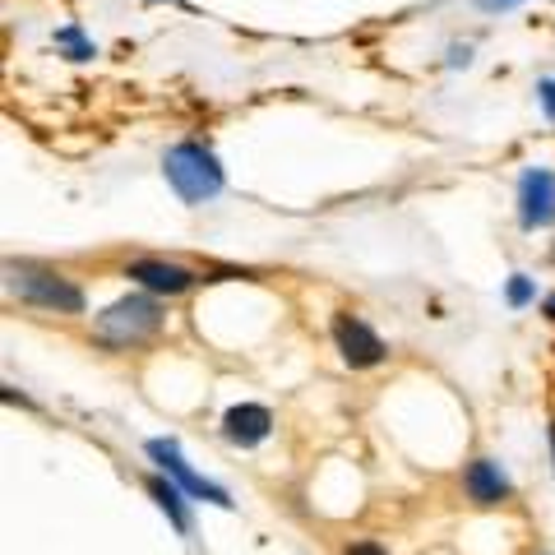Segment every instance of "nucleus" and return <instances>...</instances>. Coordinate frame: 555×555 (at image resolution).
I'll return each instance as SVG.
<instances>
[{
  "mask_svg": "<svg viewBox=\"0 0 555 555\" xmlns=\"http://www.w3.org/2000/svg\"><path fill=\"white\" fill-rule=\"evenodd\" d=\"M167 328V310L153 292H130L112 306L98 310L93 320V338L107 347V352H130V347L153 343Z\"/></svg>",
  "mask_w": 555,
  "mask_h": 555,
  "instance_id": "nucleus-1",
  "label": "nucleus"
},
{
  "mask_svg": "<svg viewBox=\"0 0 555 555\" xmlns=\"http://www.w3.org/2000/svg\"><path fill=\"white\" fill-rule=\"evenodd\" d=\"M5 287L33 310H51V315H83L89 297L75 278H65L51 264H33V259H10L5 264Z\"/></svg>",
  "mask_w": 555,
  "mask_h": 555,
  "instance_id": "nucleus-2",
  "label": "nucleus"
},
{
  "mask_svg": "<svg viewBox=\"0 0 555 555\" xmlns=\"http://www.w3.org/2000/svg\"><path fill=\"white\" fill-rule=\"evenodd\" d=\"M163 177L167 185L177 190L181 204H208L222 195V185H228V171H222L218 153L199 144V139H181V144H171L163 153Z\"/></svg>",
  "mask_w": 555,
  "mask_h": 555,
  "instance_id": "nucleus-3",
  "label": "nucleus"
},
{
  "mask_svg": "<svg viewBox=\"0 0 555 555\" xmlns=\"http://www.w3.org/2000/svg\"><path fill=\"white\" fill-rule=\"evenodd\" d=\"M144 454L158 463V473H167L171 481L181 486L185 495H195V500H204V505H218V509H232V495H228V486H218V481H208V477H199L195 467L185 463V454H181V444L177 440H167V436H158V440H149L144 444Z\"/></svg>",
  "mask_w": 555,
  "mask_h": 555,
  "instance_id": "nucleus-4",
  "label": "nucleus"
},
{
  "mask_svg": "<svg viewBox=\"0 0 555 555\" xmlns=\"http://www.w3.org/2000/svg\"><path fill=\"white\" fill-rule=\"evenodd\" d=\"M328 334H334L338 357L352 371H375V366H385V361H389V343L379 338L361 315H352V310H338L334 324H328Z\"/></svg>",
  "mask_w": 555,
  "mask_h": 555,
  "instance_id": "nucleus-5",
  "label": "nucleus"
},
{
  "mask_svg": "<svg viewBox=\"0 0 555 555\" xmlns=\"http://www.w3.org/2000/svg\"><path fill=\"white\" fill-rule=\"evenodd\" d=\"M126 278L134 287L153 292V297H185V292H195L204 278L195 269L177 264V259H158V255H144V259H130L126 264Z\"/></svg>",
  "mask_w": 555,
  "mask_h": 555,
  "instance_id": "nucleus-6",
  "label": "nucleus"
},
{
  "mask_svg": "<svg viewBox=\"0 0 555 555\" xmlns=\"http://www.w3.org/2000/svg\"><path fill=\"white\" fill-rule=\"evenodd\" d=\"M518 222H524L528 232L555 222V171L528 167L524 177H518Z\"/></svg>",
  "mask_w": 555,
  "mask_h": 555,
  "instance_id": "nucleus-7",
  "label": "nucleus"
},
{
  "mask_svg": "<svg viewBox=\"0 0 555 555\" xmlns=\"http://www.w3.org/2000/svg\"><path fill=\"white\" fill-rule=\"evenodd\" d=\"M463 495L473 500L477 509H495V505H505V500L514 495V481L495 459H473L463 467Z\"/></svg>",
  "mask_w": 555,
  "mask_h": 555,
  "instance_id": "nucleus-8",
  "label": "nucleus"
},
{
  "mask_svg": "<svg viewBox=\"0 0 555 555\" xmlns=\"http://www.w3.org/2000/svg\"><path fill=\"white\" fill-rule=\"evenodd\" d=\"M273 436V412L264 403H232L222 412V440L236 449H255Z\"/></svg>",
  "mask_w": 555,
  "mask_h": 555,
  "instance_id": "nucleus-9",
  "label": "nucleus"
},
{
  "mask_svg": "<svg viewBox=\"0 0 555 555\" xmlns=\"http://www.w3.org/2000/svg\"><path fill=\"white\" fill-rule=\"evenodd\" d=\"M149 495H153V505H158L163 514H167V524L171 528H177L181 537H190V509H185V491H181V486L177 481H171L167 473H153L149 481Z\"/></svg>",
  "mask_w": 555,
  "mask_h": 555,
  "instance_id": "nucleus-10",
  "label": "nucleus"
},
{
  "mask_svg": "<svg viewBox=\"0 0 555 555\" xmlns=\"http://www.w3.org/2000/svg\"><path fill=\"white\" fill-rule=\"evenodd\" d=\"M56 47H65V56H69V61H93V56H98V47L83 38L79 24H65V28L56 33Z\"/></svg>",
  "mask_w": 555,
  "mask_h": 555,
  "instance_id": "nucleus-11",
  "label": "nucleus"
},
{
  "mask_svg": "<svg viewBox=\"0 0 555 555\" xmlns=\"http://www.w3.org/2000/svg\"><path fill=\"white\" fill-rule=\"evenodd\" d=\"M532 301H537V278L509 273V283H505V306H509V310H528Z\"/></svg>",
  "mask_w": 555,
  "mask_h": 555,
  "instance_id": "nucleus-12",
  "label": "nucleus"
},
{
  "mask_svg": "<svg viewBox=\"0 0 555 555\" xmlns=\"http://www.w3.org/2000/svg\"><path fill=\"white\" fill-rule=\"evenodd\" d=\"M537 102H542V112H546V120H555V75H546V79H537Z\"/></svg>",
  "mask_w": 555,
  "mask_h": 555,
  "instance_id": "nucleus-13",
  "label": "nucleus"
},
{
  "mask_svg": "<svg viewBox=\"0 0 555 555\" xmlns=\"http://www.w3.org/2000/svg\"><path fill=\"white\" fill-rule=\"evenodd\" d=\"M343 555H389V551L379 546L375 537H361V542H347V546H343Z\"/></svg>",
  "mask_w": 555,
  "mask_h": 555,
  "instance_id": "nucleus-14",
  "label": "nucleus"
},
{
  "mask_svg": "<svg viewBox=\"0 0 555 555\" xmlns=\"http://www.w3.org/2000/svg\"><path fill=\"white\" fill-rule=\"evenodd\" d=\"M477 5H481L486 14H505V10H514V5H524V0H477Z\"/></svg>",
  "mask_w": 555,
  "mask_h": 555,
  "instance_id": "nucleus-15",
  "label": "nucleus"
},
{
  "mask_svg": "<svg viewBox=\"0 0 555 555\" xmlns=\"http://www.w3.org/2000/svg\"><path fill=\"white\" fill-rule=\"evenodd\" d=\"M542 315H546V320H551V324H555V292H551V297H546V301H542Z\"/></svg>",
  "mask_w": 555,
  "mask_h": 555,
  "instance_id": "nucleus-16",
  "label": "nucleus"
},
{
  "mask_svg": "<svg viewBox=\"0 0 555 555\" xmlns=\"http://www.w3.org/2000/svg\"><path fill=\"white\" fill-rule=\"evenodd\" d=\"M546 440H551V459H555V422L546 426Z\"/></svg>",
  "mask_w": 555,
  "mask_h": 555,
  "instance_id": "nucleus-17",
  "label": "nucleus"
},
{
  "mask_svg": "<svg viewBox=\"0 0 555 555\" xmlns=\"http://www.w3.org/2000/svg\"><path fill=\"white\" fill-rule=\"evenodd\" d=\"M153 5H185V0H153Z\"/></svg>",
  "mask_w": 555,
  "mask_h": 555,
  "instance_id": "nucleus-18",
  "label": "nucleus"
},
{
  "mask_svg": "<svg viewBox=\"0 0 555 555\" xmlns=\"http://www.w3.org/2000/svg\"><path fill=\"white\" fill-rule=\"evenodd\" d=\"M532 555H551V551H532Z\"/></svg>",
  "mask_w": 555,
  "mask_h": 555,
  "instance_id": "nucleus-19",
  "label": "nucleus"
}]
</instances>
